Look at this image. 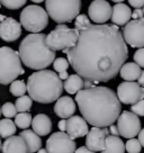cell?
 I'll return each instance as SVG.
<instances>
[{
  "instance_id": "cell-47",
  "label": "cell",
  "mask_w": 144,
  "mask_h": 153,
  "mask_svg": "<svg viewBox=\"0 0 144 153\" xmlns=\"http://www.w3.org/2000/svg\"><path fill=\"white\" fill-rule=\"evenodd\" d=\"M1 146H2V143H1V139H0V151H1Z\"/></svg>"
},
{
  "instance_id": "cell-24",
  "label": "cell",
  "mask_w": 144,
  "mask_h": 153,
  "mask_svg": "<svg viewBox=\"0 0 144 153\" xmlns=\"http://www.w3.org/2000/svg\"><path fill=\"white\" fill-rule=\"evenodd\" d=\"M125 144L120 137L108 135L106 137V146L105 150L101 153H124L125 152Z\"/></svg>"
},
{
  "instance_id": "cell-45",
  "label": "cell",
  "mask_w": 144,
  "mask_h": 153,
  "mask_svg": "<svg viewBox=\"0 0 144 153\" xmlns=\"http://www.w3.org/2000/svg\"><path fill=\"white\" fill-rule=\"evenodd\" d=\"M30 1H33V2H35V4H41V2H43V1H45V0H30Z\"/></svg>"
},
{
  "instance_id": "cell-22",
  "label": "cell",
  "mask_w": 144,
  "mask_h": 153,
  "mask_svg": "<svg viewBox=\"0 0 144 153\" xmlns=\"http://www.w3.org/2000/svg\"><path fill=\"white\" fill-rule=\"evenodd\" d=\"M141 73H142L141 67L135 62L125 63L120 71L122 79H124L125 81H135V80H137L140 76H141Z\"/></svg>"
},
{
  "instance_id": "cell-39",
  "label": "cell",
  "mask_w": 144,
  "mask_h": 153,
  "mask_svg": "<svg viewBox=\"0 0 144 153\" xmlns=\"http://www.w3.org/2000/svg\"><path fill=\"white\" fill-rule=\"evenodd\" d=\"M76 153H96V152L89 150L87 146H80V148H78L77 150H76Z\"/></svg>"
},
{
  "instance_id": "cell-2",
  "label": "cell",
  "mask_w": 144,
  "mask_h": 153,
  "mask_svg": "<svg viewBox=\"0 0 144 153\" xmlns=\"http://www.w3.org/2000/svg\"><path fill=\"white\" fill-rule=\"evenodd\" d=\"M82 117L92 127H107L118 120L122 107L117 94L108 87L85 88L76 95Z\"/></svg>"
},
{
  "instance_id": "cell-15",
  "label": "cell",
  "mask_w": 144,
  "mask_h": 153,
  "mask_svg": "<svg viewBox=\"0 0 144 153\" xmlns=\"http://www.w3.org/2000/svg\"><path fill=\"white\" fill-rule=\"evenodd\" d=\"M22 35V24L13 17L7 18L0 23V38L5 42H15Z\"/></svg>"
},
{
  "instance_id": "cell-36",
  "label": "cell",
  "mask_w": 144,
  "mask_h": 153,
  "mask_svg": "<svg viewBox=\"0 0 144 153\" xmlns=\"http://www.w3.org/2000/svg\"><path fill=\"white\" fill-rule=\"evenodd\" d=\"M131 7H133L135 9H142L144 7V0H128Z\"/></svg>"
},
{
  "instance_id": "cell-14",
  "label": "cell",
  "mask_w": 144,
  "mask_h": 153,
  "mask_svg": "<svg viewBox=\"0 0 144 153\" xmlns=\"http://www.w3.org/2000/svg\"><path fill=\"white\" fill-rule=\"evenodd\" d=\"M109 135L107 127H91L86 137V146L94 152H102L106 146V137Z\"/></svg>"
},
{
  "instance_id": "cell-21",
  "label": "cell",
  "mask_w": 144,
  "mask_h": 153,
  "mask_svg": "<svg viewBox=\"0 0 144 153\" xmlns=\"http://www.w3.org/2000/svg\"><path fill=\"white\" fill-rule=\"evenodd\" d=\"M19 136L23 137V140L26 143L27 146V152L28 153H35L39 150H41V145H42V140L37 134L34 132L33 129H24L22 131Z\"/></svg>"
},
{
  "instance_id": "cell-11",
  "label": "cell",
  "mask_w": 144,
  "mask_h": 153,
  "mask_svg": "<svg viewBox=\"0 0 144 153\" xmlns=\"http://www.w3.org/2000/svg\"><path fill=\"white\" fill-rule=\"evenodd\" d=\"M117 97L124 105H134L144 99V87L134 81L122 82L117 87Z\"/></svg>"
},
{
  "instance_id": "cell-50",
  "label": "cell",
  "mask_w": 144,
  "mask_h": 153,
  "mask_svg": "<svg viewBox=\"0 0 144 153\" xmlns=\"http://www.w3.org/2000/svg\"><path fill=\"white\" fill-rule=\"evenodd\" d=\"M143 14H144V7H143Z\"/></svg>"
},
{
  "instance_id": "cell-4",
  "label": "cell",
  "mask_w": 144,
  "mask_h": 153,
  "mask_svg": "<svg viewBox=\"0 0 144 153\" xmlns=\"http://www.w3.org/2000/svg\"><path fill=\"white\" fill-rule=\"evenodd\" d=\"M63 83L59 74L51 70H39L27 79V92L33 100L41 104H51L61 98Z\"/></svg>"
},
{
  "instance_id": "cell-13",
  "label": "cell",
  "mask_w": 144,
  "mask_h": 153,
  "mask_svg": "<svg viewBox=\"0 0 144 153\" xmlns=\"http://www.w3.org/2000/svg\"><path fill=\"white\" fill-rule=\"evenodd\" d=\"M88 15L95 24H106L111 18L113 7L106 0H95L88 8Z\"/></svg>"
},
{
  "instance_id": "cell-40",
  "label": "cell",
  "mask_w": 144,
  "mask_h": 153,
  "mask_svg": "<svg viewBox=\"0 0 144 153\" xmlns=\"http://www.w3.org/2000/svg\"><path fill=\"white\" fill-rule=\"evenodd\" d=\"M109 133H111V135H114V136H118V135H120L118 128H117V126H115V125H111V126H109Z\"/></svg>"
},
{
  "instance_id": "cell-6",
  "label": "cell",
  "mask_w": 144,
  "mask_h": 153,
  "mask_svg": "<svg viewBox=\"0 0 144 153\" xmlns=\"http://www.w3.org/2000/svg\"><path fill=\"white\" fill-rule=\"evenodd\" d=\"M45 9L58 25L71 23L80 15L81 0H45Z\"/></svg>"
},
{
  "instance_id": "cell-38",
  "label": "cell",
  "mask_w": 144,
  "mask_h": 153,
  "mask_svg": "<svg viewBox=\"0 0 144 153\" xmlns=\"http://www.w3.org/2000/svg\"><path fill=\"white\" fill-rule=\"evenodd\" d=\"M58 127L60 129V132H64L67 131V120H61L58 123Z\"/></svg>"
},
{
  "instance_id": "cell-46",
  "label": "cell",
  "mask_w": 144,
  "mask_h": 153,
  "mask_svg": "<svg viewBox=\"0 0 144 153\" xmlns=\"http://www.w3.org/2000/svg\"><path fill=\"white\" fill-rule=\"evenodd\" d=\"M111 1H114V2H116V4H122L124 0H111Z\"/></svg>"
},
{
  "instance_id": "cell-34",
  "label": "cell",
  "mask_w": 144,
  "mask_h": 153,
  "mask_svg": "<svg viewBox=\"0 0 144 153\" xmlns=\"http://www.w3.org/2000/svg\"><path fill=\"white\" fill-rule=\"evenodd\" d=\"M131 111L137 116H144V99L131 106Z\"/></svg>"
},
{
  "instance_id": "cell-32",
  "label": "cell",
  "mask_w": 144,
  "mask_h": 153,
  "mask_svg": "<svg viewBox=\"0 0 144 153\" xmlns=\"http://www.w3.org/2000/svg\"><path fill=\"white\" fill-rule=\"evenodd\" d=\"M125 149L128 153H140L142 150V145L139 140L130 139L125 144Z\"/></svg>"
},
{
  "instance_id": "cell-23",
  "label": "cell",
  "mask_w": 144,
  "mask_h": 153,
  "mask_svg": "<svg viewBox=\"0 0 144 153\" xmlns=\"http://www.w3.org/2000/svg\"><path fill=\"white\" fill-rule=\"evenodd\" d=\"M83 87H85V81L77 73L69 76V78L63 83L64 90L70 95H77L79 91L83 89Z\"/></svg>"
},
{
  "instance_id": "cell-1",
  "label": "cell",
  "mask_w": 144,
  "mask_h": 153,
  "mask_svg": "<svg viewBox=\"0 0 144 153\" xmlns=\"http://www.w3.org/2000/svg\"><path fill=\"white\" fill-rule=\"evenodd\" d=\"M62 52L77 74L94 83L116 78L128 57L123 33L114 24H90L79 32L77 44Z\"/></svg>"
},
{
  "instance_id": "cell-51",
  "label": "cell",
  "mask_w": 144,
  "mask_h": 153,
  "mask_svg": "<svg viewBox=\"0 0 144 153\" xmlns=\"http://www.w3.org/2000/svg\"><path fill=\"white\" fill-rule=\"evenodd\" d=\"M94 1H95V0H94Z\"/></svg>"
},
{
  "instance_id": "cell-12",
  "label": "cell",
  "mask_w": 144,
  "mask_h": 153,
  "mask_svg": "<svg viewBox=\"0 0 144 153\" xmlns=\"http://www.w3.org/2000/svg\"><path fill=\"white\" fill-rule=\"evenodd\" d=\"M123 37L126 44L132 48H144V17L133 19L123 28Z\"/></svg>"
},
{
  "instance_id": "cell-30",
  "label": "cell",
  "mask_w": 144,
  "mask_h": 153,
  "mask_svg": "<svg viewBox=\"0 0 144 153\" xmlns=\"http://www.w3.org/2000/svg\"><path fill=\"white\" fill-rule=\"evenodd\" d=\"M1 114L6 118H13V117H16L17 115V108L13 102H6L1 107Z\"/></svg>"
},
{
  "instance_id": "cell-10",
  "label": "cell",
  "mask_w": 144,
  "mask_h": 153,
  "mask_svg": "<svg viewBox=\"0 0 144 153\" xmlns=\"http://www.w3.org/2000/svg\"><path fill=\"white\" fill-rule=\"evenodd\" d=\"M77 144L65 132H55L46 140L48 153H76Z\"/></svg>"
},
{
  "instance_id": "cell-29",
  "label": "cell",
  "mask_w": 144,
  "mask_h": 153,
  "mask_svg": "<svg viewBox=\"0 0 144 153\" xmlns=\"http://www.w3.org/2000/svg\"><path fill=\"white\" fill-rule=\"evenodd\" d=\"M32 105H33V99L29 96H22L15 102L17 111L19 113H28V110L32 108Z\"/></svg>"
},
{
  "instance_id": "cell-8",
  "label": "cell",
  "mask_w": 144,
  "mask_h": 153,
  "mask_svg": "<svg viewBox=\"0 0 144 153\" xmlns=\"http://www.w3.org/2000/svg\"><path fill=\"white\" fill-rule=\"evenodd\" d=\"M20 24L32 34L41 33L48 24V14L37 5H29L20 13Z\"/></svg>"
},
{
  "instance_id": "cell-31",
  "label": "cell",
  "mask_w": 144,
  "mask_h": 153,
  "mask_svg": "<svg viewBox=\"0 0 144 153\" xmlns=\"http://www.w3.org/2000/svg\"><path fill=\"white\" fill-rule=\"evenodd\" d=\"M27 0H0L1 5H4L7 9H19L24 5H26Z\"/></svg>"
},
{
  "instance_id": "cell-18",
  "label": "cell",
  "mask_w": 144,
  "mask_h": 153,
  "mask_svg": "<svg viewBox=\"0 0 144 153\" xmlns=\"http://www.w3.org/2000/svg\"><path fill=\"white\" fill-rule=\"evenodd\" d=\"M131 7L124 4H117L113 7V15H111V23L116 26H125L131 22L132 18Z\"/></svg>"
},
{
  "instance_id": "cell-26",
  "label": "cell",
  "mask_w": 144,
  "mask_h": 153,
  "mask_svg": "<svg viewBox=\"0 0 144 153\" xmlns=\"http://www.w3.org/2000/svg\"><path fill=\"white\" fill-rule=\"evenodd\" d=\"M69 65H70V63L64 57H58L53 62V68H54L55 71L59 72V76H60L61 80L65 81L68 78H69V73H68Z\"/></svg>"
},
{
  "instance_id": "cell-9",
  "label": "cell",
  "mask_w": 144,
  "mask_h": 153,
  "mask_svg": "<svg viewBox=\"0 0 144 153\" xmlns=\"http://www.w3.org/2000/svg\"><path fill=\"white\" fill-rule=\"evenodd\" d=\"M116 126L118 128L120 135L128 140L134 139V136H137L142 129L140 117L128 110H124L120 113Z\"/></svg>"
},
{
  "instance_id": "cell-28",
  "label": "cell",
  "mask_w": 144,
  "mask_h": 153,
  "mask_svg": "<svg viewBox=\"0 0 144 153\" xmlns=\"http://www.w3.org/2000/svg\"><path fill=\"white\" fill-rule=\"evenodd\" d=\"M9 91L13 96L19 98L22 96H25V92L27 91V85L23 80H15L10 83Z\"/></svg>"
},
{
  "instance_id": "cell-42",
  "label": "cell",
  "mask_w": 144,
  "mask_h": 153,
  "mask_svg": "<svg viewBox=\"0 0 144 153\" xmlns=\"http://www.w3.org/2000/svg\"><path fill=\"white\" fill-rule=\"evenodd\" d=\"M137 83H139L141 87H144V71H142L140 78L137 79Z\"/></svg>"
},
{
  "instance_id": "cell-37",
  "label": "cell",
  "mask_w": 144,
  "mask_h": 153,
  "mask_svg": "<svg viewBox=\"0 0 144 153\" xmlns=\"http://www.w3.org/2000/svg\"><path fill=\"white\" fill-rule=\"evenodd\" d=\"M144 17L143 14V9H135L133 13H132V18L133 19H141Z\"/></svg>"
},
{
  "instance_id": "cell-20",
  "label": "cell",
  "mask_w": 144,
  "mask_h": 153,
  "mask_svg": "<svg viewBox=\"0 0 144 153\" xmlns=\"http://www.w3.org/2000/svg\"><path fill=\"white\" fill-rule=\"evenodd\" d=\"M32 128L39 136L48 135L52 131V120H50L48 115L37 114L33 118L32 122Z\"/></svg>"
},
{
  "instance_id": "cell-43",
  "label": "cell",
  "mask_w": 144,
  "mask_h": 153,
  "mask_svg": "<svg viewBox=\"0 0 144 153\" xmlns=\"http://www.w3.org/2000/svg\"><path fill=\"white\" fill-rule=\"evenodd\" d=\"M91 87H94V82L91 81H85V88H91Z\"/></svg>"
},
{
  "instance_id": "cell-25",
  "label": "cell",
  "mask_w": 144,
  "mask_h": 153,
  "mask_svg": "<svg viewBox=\"0 0 144 153\" xmlns=\"http://www.w3.org/2000/svg\"><path fill=\"white\" fill-rule=\"evenodd\" d=\"M17 126L10 118H4L0 120V137L8 139L15 135Z\"/></svg>"
},
{
  "instance_id": "cell-16",
  "label": "cell",
  "mask_w": 144,
  "mask_h": 153,
  "mask_svg": "<svg viewBox=\"0 0 144 153\" xmlns=\"http://www.w3.org/2000/svg\"><path fill=\"white\" fill-rule=\"evenodd\" d=\"M89 127L87 120L81 116H72L67 120V134L72 140L87 136Z\"/></svg>"
},
{
  "instance_id": "cell-7",
  "label": "cell",
  "mask_w": 144,
  "mask_h": 153,
  "mask_svg": "<svg viewBox=\"0 0 144 153\" xmlns=\"http://www.w3.org/2000/svg\"><path fill=\"white\" fill-rule=\"evenodd\" d=\"M78 39L79 32L77 29L69 28L64 24H59L46 36V44L53 51H64L73 48Z\"/></svg>"
},
{
  "instance_id": "cell-27",
  "label": "cell",
  "mask_w": 144,
  "mask_h": 153,
  "mask_svg": "<svg viewBox=\"0 0 144 153\" xmlns=\"http://www.w3.org/2000/svg\"><path fill=\"white\" fill-rule=\"evenodd\" d=\"M32 115L29 113H19V114L16 115L15 117V124L17 127L22 128L23 131L24 129H27L32 125Z\"/></svg>"
},
{
  "instance_id": "cell-19",
  "label": "cell",
  "mask_w": 144,
  "mask_h": 153,
  "mask_svg": "<svg viewBox=\"0 0 144 153\" xmlns=\"http://www.w3.org/2000/svg\"><path fill=\"white\" fill-rule=\"evenodd\" d=\"M2 153H28L26 143L19 135H13L8 139H6L1 146Z\"/></svg>"
},
{
  "instance_id": "cell-17",
  "label": "cell",
  "mask_w": 144,
  "mask_h": 153,
  "mask_svg": "<svg viewBox=\"0 0 144 153\" xmlns=\"http://www.w3.org/2000/svg\"><path fill=\"white\" fill-rule=\"evenodd\" d=\"M76 109H77V106L74 100L68 96H63L61 98H59L54 105V113L62 120L72 117L76 113Z\"/></svg>"
},
{
  "instance_id": "cell-35",
  "label": "cell",
  "mask_w": 144,
  "mask_h": 153,
  "mask_svg": "<svg viewBox=\"0 0 144 153\" xmlns=\"http://www.w3.org/2000/svg\"><path fill=\"white\" fill-rule=\"evenodd\" d=\"M134 61L136 64H139L141 68H144V48H139L134 53Z\"/></svg>"
},
{
  "instance_id": "cell-33",
  "label": "cell",
  "mask_w": 144,
  "mask_h": 153,
  "mask_svg": "<svg viewBox=\"0 0 144 153\" xmlns=\"http://www.w3.org/2000/svg\"><path fill=\"white\" fill-rule=\"evenodd\" d=\"M90 24H91V23H90V19L83 14L79 15L77 18H76V22H74V26H76V29H77L78 32H80V30H82V29H85Z\"/></svg>"
},
{
  "instance_id": "cell-5",
  "label": "cell",
  "mask_w": 144,
  "mask_h": 153,
  "mask_svg": "<svg viewBox=\"0 0 144 153\" xmlns=\"http://www.w3.org/2000/svg\"><path fill=\"white\" fill-rule=\"evenodd\" d=\"M24 73L19 53L8 46L0 48V85H9Z\"/></svg>"
},
{
  "instance_id": "cell-41",
  "label": "cell",
  "mask_w": 144,
  "mask_h": 153,
  "mask_svg": "<svg viewBox=\"0 0 144 153\" xmlns=\"http://www.w3.org/2000/svg\"><path fill=\"white\" fill-rule=\"evenodd\" d=\"M139 141H140V143H141V145L144 148V128H142V129H141V132H140Z\"/></svg>"
},
{
  "instance_id": "cell-48",
  "label": "cell",
  "mask_w": 144,
  "mask_h": 153,
  "mask_svg": "<svg viewBox=\"0 0 144 153\" xmlns=\"http://www.w3.org/2000/svg\"><path fill=\"white\" fill-rule=\"evenodd\" d=\"M0 116H1V108H0Z\"/></svg>"
},
{
  "instance_id": "cell-44",
  "label": "cell",
  "mask_w": 144,
  "mask_h": 153,
  "mask_svg": "<svg viewBox=\"0 0 144 153\" xmlns=\"http://www.w3.org/2000/svg\"><path fill=\"white\" fill-rule=\"evenodd\" d=\"M37 153H48V150H46V149H41V150L37 151Z\"/></svg>"
},
{
  "instance_id": "cell-49",
  "label": "cell",
  "mask_w": 144,
  "mask_h": 153,
  "mask_svg": "<svg viewBox=\"0 0 144 153\" xmlns=\"http://www.w3.org/2000/svg\"><path fill=\"white\" fill-rule=\"evenodd\" d=\"M1 6H2V5H1V2H0V7H1Z\"/></svg>"
},
{
  "instance_id": "cell-3",
  "label": "cell",
  "mask_w": 144,
  "mask_h": 153,
  "mask_svg": "<svg viewBox=\"0 0 144 153\" xmlns=\"http://www.w3.org/2000/svg\"><path fill=\"white\" fill-rule=\"evenodd\" d=\"M44 33L29 34L19 44V56L22 62L32 70H45L55 61V51L46 44Z\"/></svg>"
}]
</instances>
